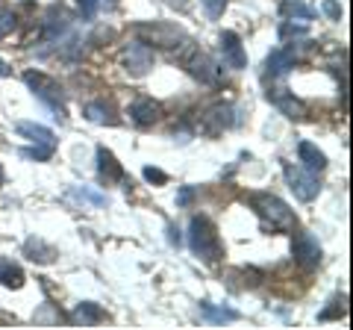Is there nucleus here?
<instances>
[{"instance_id": "nucleus-11", "label": "nucleus", "mask_w": 353, "mask_h": 330, "mask_svg": "<svg viewBox=\"0 0 353 330\" xmlns=\"http://www.w3.org/2000/svg\"><path fill=\"white\" fill-rule=\"evenodd\" d=\"M297 157H301L303 168H306V171H312V174L327 168V157L312 145V142H301V145H297Z\"/></svg>"}, {"instance_id": "nucleus-13", "label": "nucleus", "mask_w": 353, "mask_h": 330, "mask_svg": "<svg viewBox=\"0 0 353 330\" xmlns=\"http://www.w3.org/2000/svg\"><path fill=\"white\" fill-rule=\"evenodd\" d=\"M97 168H101V177H106V180L124 177V168H121L118 159L112 157V151H106V148H97Z\"/></svg>"}, {"instance_id": "nucleus-25", "label": "nucleus", "mask_w": 353, "mask_h": 330, "mask_svg": "<svg viewBox=\"0 0 353 330\" xmlns=\"http://www.w3.org/2000/svg\"><path fill=\"white\" fill-rule=\"evenodd\" d=\"M333 304H336V307H330V310H324V313H321V322H327V318H341V316L347 313L345 298H341V301H333Z\"/></svg>"}, {"instance_id": "nucleus-16", "label": "nucleus", "mask_w": 353, "mask_h": 330, "mask_svg": "<svg viewBox=\"0 0 353 330\" xmlns=\"http://www.w3.org/2000/svg\"><path fill=\"white\" fill-rule=\"evenodd\" d=\"M292 65H294V59H292L289 50H274L268 57V74L271 77H283L285 71L292 68Z\"/></svg>"}, {"instance_id": "nucleus-1", "label": "nucleus", "mask_w": 353, "mask_h": 330, "mask_svg": "<svg viewBox=\"0 0 353 330\" xmlns=\"http://www.w3.org/2000/svg\"><path fill=\"white\" fill-rule=\"evenodd\" d=\"M192 251L201 260H206V262H218L221 257H224V248H221L218 230L203 215H194L192 218Z\"/></svg>"}, {"instance_id": "nucleus-27", "label": "nucleus", "mask_w": 353, "mask_h": 330, "mask_svg": "<svg viewBox=\"0 0 353 330\" xmlns=\"http://www.w3.org/2000/svg\"><path fill=\"white\" fill-rule=\"evenodd\" d=\"M97 3H101V0H80V9H83V15H85V18H92V15L97 12Z\"/></svg>"}, {"instance_id": "nucleus-19", "label": "nucleus", "mask_w": 353, "mask_h": 330, "mask_svg": "<svg viewBox=\"0 0 353 330\" xmlns=\"http://www.w3.org/2000/svg\"><path fill=\"white\" fill-rule=\"evenodd\" d=\"M74 318L94 324V322H101V318H103V310H101V307H94V304H80V307H77V313H74Z\"/></svg>"}, {"instance_id": "nucleus-17", "label": "nucleus", "mask_w": 353, "mask_h": 330, "mask_svg": "<svg viewBox=\"0 0 353 330\" xmlns=\"http://www.w3.org/2000/svg\"><path fill=\"white\" fill-rule=\"evenodd\" d=\"M268 97H271V101L277 104L289 118H301V115H303V106H301V101H294V97H289V95H271V92H268Z\"/></svg>"}, {"instance_id": "nucleus-9", "label": "nucleus", "mask_w": 353, "mask_h": 330, "mask_svg": "<svg viewBox=\"0 0 353 330\" xmlns=\"http://www.w3.org/2000/svg\"><path fill=\"white\" fill-rule=\"evenodd\" d=\"M185 68H189L192 77H197L201 83H215L218 80V68H215V62L206 57V53H192L189 59H185Z\"/></svg>"}, {"instance_id": "nucleus-18", "label": "nucleus", "mask_w": 353, "mask_h": 330, "mask_svg": "<svg viewBox=\"0 0 353 330\" xmlns=\"http://www.w3.org/2000/svg\"><path fill=\"white\" fill-rule=\"evenodd\" d=\"M27 254H30V260L50 262L53 257H57V251L48 248V245H41V242H36V239H30V242H27Z\"/></svg>"}, {"instance_id": "nucleus-8", "label": "nucleus", "mask_w": 353, "mask_h": 330, "mask_svg": "<svg viewBox=\"0 0 353 330\" xmlns=\"http://www.w3.org/2000/svg\"><path fill=\"white\" fill-rule=\"evenodd\" d=\"M159 115H162V106L157 101H150V97H139V101L130 104V118L136 121L139 127H150Z\"/></svg>"}, {"instance_id": "nucleus-29", "label": "nucleus", "mask_w": 353, "mask_h": 330, "mask_svg": "<svg viewBox=\"0 0 353 330\" xmlns=\"http://www.w3.org/2000/svg\"><path fill=\"white\" fill-rule=\"evenodd\" d=\"M176 201H180V204H189V201H192V189H183V192H180V197H176Z\"/></svg>"}, {"instance_id": "nucleus-6", "label": "nucleus", "mask_w": 353, "mask_h": 330, "mask_svg": "<svg viewBox=\"0 0 353 330\" xmlns=\"http://www.w3.org/2000/svg\"><path fill=\"white\" fill-rule=\"evenodd\" d=\"M294 260L301 262L303 269H312V266H318V260H321V248H318V242L309 233L294 236Z\"/></svg>"}, {"instance_id": "nucleus-26", "label": "nucleus", "mask_w": 353, "mask_h": 330, "mask_svg": "<svg viewBox=\"0 0 353 330\" xmlns=\"http://www.w3.org/2000/svg\"><path fill=\"white\" fill-rule=\"evenodd\" d=\"M324 12L333 18V21H339V18H341V6L336 3V0H324Z\"/></svg>"}, {"instance_id": "nucleus-20", "label": "nucleus", "mask_w": 353, "mask_h": 330, "mask_svg": "<svg viewBox=\"0 0 353 330\" xmlns=\"http://www.w3.org/2000/svg\"><path fill=\"white\" fill-rule=\"evenodd\" d=\"M203 313H206V318H212V322H236V318H239V313H233V310H215L212 304H203Z\"/></svg>"}, {"instance_id": "nucleus-3", "label": "nucleus", "mask_w": 353, "mask_h": 330, "mask_svg": "<svg viewBox=\"0 0 353 330\" xmlns=\"http://www.w3.org/2000/svg\"><path fill=\"white\" fill-rule=\"evenodd\" d=\"M136 36L141 45H157V48H176V41H183V32L168 24H139Z\"/></svg>"}, {"instance_id": "nucleus-12", "label": "nucleus", "mask_w": 353, "mask_h": 330, "mask_svg": "<svg viewBox=\"0 0 353 330\" xmlns=\"http://www.w3.org/2000/svg\"><path fill=\"white\" fill-rule=\"evenodd\" d=\"M206 121V133H218V130H227V127H233V109L224 106V104H218L212 106L209 113L203 115Z\"/></svg>"}, {"instance_id": "nucleus-10", "label": "nucleus", "mask_w": 353, "mask_h": 330, "mask_svg": "<svg viewBox=\"0 0 353 330\" xmlns=\"http://www.w3.org/2000/svg\"><path fill=\"white\" fill-rule=\"evenodd\" d=\"M153 68V53L148 50V45H132L130 50H127V71L132 74V77H145L148 71Z\"/></svg>"}, {"instance_id": "nucleus-31", "label": "nucleus", "mask_w": 353, "mask_h": 330, "mask_svg": "<svg viewBox=\"0 0 353 330\" xmlns=\"http://www.w3.org/2000/svg\"><path fill=\"white\" fill-rule=\"evenodd\" d=\"M0 186H3V168H0Z\"/></svg>"}, {"instance_id": "nucleus-28", "label": "nucleus", "mask_w": 353, "mask_h": 330, "mask_svg": "<svg viewBox=\"0 0 353 330\" xmlns=\"http://www.w3.org/2000/svg\"><path fill=\"white\" fill-rule=\"evenodd\" d=\"M145 177L150 180V183H165L168 177H165V174L159 171V168H145Z\"/></svg>"}, {"instance_id": "nucleus-7", "label": "nucleus", "mask_w": 353, "mask_h": 330, "mask_svg": "<svg viewBox=\"0 0 353 330\" xmlns=\"http://www.w3.org/2000/svg\"><path fill=\"white\" fill-rule=\"evenodd\" d=\"M221 53H224V62L230 68H245L248 65V57H245V48L236 32H221Z\"/></svg>"}, {"instance_id": "nucleus-14", "label": "nucleus", "mask_w": 353, "mask_h": 330, "mask_svg": "<svg viewBox=\"0 0 353 330\" xmlns=\"http://www.w3.org/2000/svg\"><path fill=\"white\" fill-rule=\"evenodd\" d=\"M21 136H27L30 142H36V145H53V133L48 127H41V124H30V121H21V124L15 127Z\"/></svg>"}, {"instance_id": "nucleus-15", "label": "nucleus", "mask_w": 353, "mask_h": 330, "mask_svg": "<svg viewBox=\"0 0 353 330\" xmlns=\"http://www.w3.org/2000/svg\"><path fill=\"white\" fill-rule=\"evenodd\" d=\"M0 283L9 286V289H21L24 286V271L12 260H0Z\"/></svg>"}, {"instance_id": "nucleus-2", "label": "nucleus", "mask_w": 353, "mask_h": 330, "mask_svg": "<svg viewBox=\"0 0 353 330\" xmlns=\"http://www.w3.org/2000/svg\"><path fill=\"white\" fill-rule=\"evenodd\" d=\"M250 206L259 213L265 227H271V230H292L294 227V215H292L289 206L280 201V197H274V195H253Z\"/></svg>"}, {"instance_id": "nucleus-21", "label": "nucleus", "mask_w": 353, "mask_h": 330, "mask_svg": "<svg viewBox=\"0 0 353 330\" xmlns=\"http://www.w3.org/2000/svg\"><path fill=\"white\" fill-rule=\"evenodd\" d=\"M12 30H15V15L9 12L3 3H0V39H6Z\"/></svg>"}, {"instance_id": "nucleus-22", "label": "nucleus", "mask_w": 353, "mask_h": 330, "mask_svg": "<svg viewBox=\"0 0 353 330\" xmlns=\"http://www.w3.org/2000/svg\"><path fill=\"white\" fill-rule=\"evenodd\" d=\"M283 12H285V15H297V18H303V21L315 18V9L301 6V3H283Z\"/></svg>"}, {"instance_id": "nucleus-23", "label": "nucleus", "mask_w": 353, "mask_h": 330, "mask_svg": "<svg viewBox=\"0 0 353 330\" xmlns=\"http://www.w3.org/2000/svg\"><path fill=\"white\" fill-rule=\"evenodd\" d=\"M224 9H227V0H203V12L212 21L224 15Z\"/></svg>"}, {"instance_id": "nucleus-4", "label": "nucleus", "mask_w": 353, "mask_h": 330, "mask_svg": "<svg viewBox=\"0 0 353 330\" xmlns=\"http://www.w3.org/2000/svg\"><path fill=\"white\" fill-rule=\"evenodd\" d=\"M24 80L32 92H36V97H41L44 104H48L50 109H65V101H62V89L57 83L50 80V77H44V74H24Z\"/></svg>"}, {"instance_id": "nucleus-24", "label": "nucleus", "mask_w": 353, "mask_h": 330, "mask_svg": "<svg viewBox=\"0 0 353 330\" xmlns=\"http://www.w3.org/2000/svg\"><path fill=\"white\" fill-rule=\"evenodd\" d=\"M85 115L92 118V121H97V124H103L106 115H109V109L101 106V104H88V106H85Z\"/></svg>"}, {"instance_id": "nucleus-30", "label": "nucleus", "mask_w": 353, "mask_h": 330, "mask_svg": "<svg viewBox=\"0 0 353 330\" xmlns=\"http://www.w3.org/2000/svg\"><path fill=\"white\" fill-rule=\"evenodd\" d=\"M9 74V65H6V59H0V77H6Z\"/></svg>"}, {"instance_id": "nucleus-5", "label": "nucleus", "mask_w": 353, "mask_h": 330, "mask_svg": "<svg viewBox=\"0 0 353 330\" xmlns=\"http://www.w3.org/2000/svg\"><path fill=\"white\" fill-rule=\"evenodd\" d=\"M285 180H289L297 201H312L318 195V180L312 177V171H303L297 165H285Z\"/></svg>"}]
</instances>
